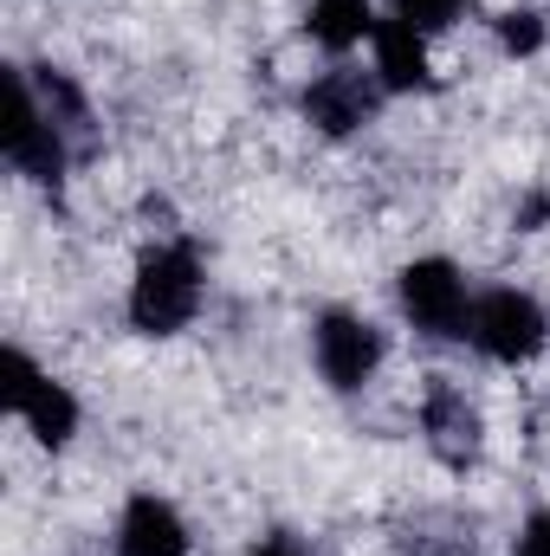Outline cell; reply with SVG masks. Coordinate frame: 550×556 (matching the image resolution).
<instances>
[{"mask_svg":"<svg viewBox=\"0 0 550 556\" xmlns=\"http://www.w3.org/2000/svg\"><path fill=\"white\" fill-rule=\"evenodd\" d=\"M291 104H298V124H304L311 137L357 142V137H370V130L383 124L389 91H383V78H376L363 59H324V65L298 85Z\"/></svg>","mask_w":550,"mask_h":556,"instance_id":"277c9868","label":"cell"},{"mask_svg":"<svg viewBox=\"0 0 550 556\" xmlns=\"http://www.w3.org/2000/svg\"><path fill=\"white\" fill-rule=\"evenodd\" d=\"M370 72L383 78L389 104H396V98H427V91H440L434 39L414 33L409 20H396V13H383V26H376V39H370Z\"/></svg>","mask_w":550,"mask_h":556,"instance_id":"30bf717a","label":"cell"},{"mask_svg":"<svg viewBox=\"0 0 550 556\" xmlns=\"http://www.w3.org/2000/svg\"><path fill=\"white\" fill-rule=\"evenodd\" d=\"M0 415L20 420L26 440L39 453H65L85 427V402L65 376H52L26 343H7L0 350Z\"/></svg>","mask_w":550,"mask_h":556,"instance_id":"3957f363","label":"cell"},{"mask_svg":"<svg viewBox=\"0 0 550 556\" xmlns=\"http://www.w3.org/2000/svg\"><path fill=\"white\" fill-rule=\"evenodd\" d=\"M414 427H421V446H427V459L440 472H473L486 459V408L453 376H427Z\"/></svg>","mask_w":550,"mask_h":556,"instance_id":"ba28073f","label":"cell"},{"mask_svg":"<svg viewBox=\"0 0 550 556\" xmlns=\"http://www.w3.org/2000/svg\"><path fill=\"white\" fill-rule=\"evenodd\" d=\"M512 556H550V505L525 511V525H518V538H512Z\"/></svg>","mask_w":550,"mask_h":556,"instance_id":"2e32d148","label":"cell"},{"mask_svg":"<svg viewBox=\"0 0 550 556\" xmlns=\"http://www.w3.org/2000/svg\"><path fill=\"white\" fill-rule=\"evenodd\" d=\"M0 155H7V168L26 181V188H39V194H65L72 188V175H78V149L72 137L46 117V104H39V91H33V78H26V59H13L7 65V117H0Z\"/></svg>","mask_w":550,"mask_h":556,"instance_id":"7a4b0ae2","label":"cell"},{"mask_svg":"<svg viewBox=\"0 0 550 556\" xmlns=\"http://www.w3.org/2000/svg\"><path fill=\"white\" fill-rule=\"evenodd\" d=\"M389 363V330L357 304H324L311 317V369L330 395H370Z\"/></svg>","mask_w":550,"mask_h":556,"instance_id":"5b68a950","label":"cell"},{"mask_svg":"<svg viewBox=\"0 0 550 556\" xmlns=\"http://www.w3.org/2000/svg\"><path fill=\"white\" fill-rule=\"evenodd\" d=\"M383 13L376 0H304V39L324 52V59H357L370 52Z\"/></svg>","mask_w":550,"mask_h":556,"instance_id":"4fadbf2b","label":"cell"},{"mask_svg":"<svg viewBox=\"0 0 550 556\" xmlns=\"http://www.w3.org/2000/svg\"><path fill=\"white\" fill-rule=\"evenodd\" d=\"M550 343V311L525 285H479L473 317H466V350L492 369H525Z\"/></svg>","mask_w":550,"mask_h":556,"instance_id":"52a82bcc","label":"cell"},{"mask_svg":"<svg viewBox=\"0 0 550 556\" xmlns=\"http://www.w3.org/2000/svg\"><path fill=\"white\" fill-rule=\"evenodd\" d=\"M111 556H195V531L168 492L137 485L111 518Z\"/></svg>","mask_w":550,"mask_h":556,"instance_id":"9c48e42d","label":"cell"},{"mask_svg":"<svg viewBox=\"0 0 550 556\" xmlns=\"http://www.w3.org/2000/svg\"><path fill=\"white\" fill-rule=\"evenodd\" d=\"M389 13L409 20L414 33H427V39H447V33L473 13V0H389Z\"/></svg>","mask_w":550,"mask_h":556,"instance_id":"9a60e30c","label":"cell"},{"mask_svg":"<svg viewBox=\"0 0 550 556\" xmlns=\"http://www.w3.org/2000/svg\"><path fill=\"white\" fill-rule=\"evenodd\" d=\"M240 556H311V551H304V538H298V531H260Z\"/></svg>","mask_w":550,"mask_h":556,"instance_id":"e0dca14e","label":"cell"},{"mask_svg":"<svg viewBox=\"0 0 550 556\" xmlns=\"http://www.w3.org/2000/svg\"><path fill=\"white\" fill-rule=\"evenodd\" d=\"M26 78H33V91H39V104H46V117L72 137V149L91 162L98 149H104V124H98V104H91V91L65 72V65H52V59H39V65H26Z\"/></svg>","mask_w":550,"mask_h":556,"instance_id":"7c38bea8","label":"cell"},{"mask_svg":"<svg viewBox=\"0 0 550 556\" xmlns=\"http://www.w3.org/2000/svg\"><path fill=\"white\" fill-rule=\"evenodd\" d=\"M492 46L505 52V59H538L550 46V20H545V7H499L492 13Z\"/></svg>","mask_w":550,"mask_h":556,"instance_id":"5bb4252c","label":"cell"},{"mask_svg":"<svg viewBox=\"0 0 550 556\" xmlns=\"http://www.w3.org/2000/svg\"><path fill=\"white\" fill-rule=\"evenodd\" d=\"M473 298H479V285L447 253H414L396 273V311H402V324L421 343H466Z\"/></svg>","mask_w":550,"mask_h":556,"instance_id":"8992f818","label":"cell"},{"mask_svg":"<svg viewBox=\"0 0 550 556\" xmlns=\"http://www.w3.org/2000/svg\"><path fill=\"white\" fill-rule=\"evenodd\" d=\"M201 311H208V253L188 233L149 240L124 285V324L142 343H168V337L195 330Z\"/></svg>","mask_w":550,"mask_h":556,"instance_id":"6da1fadb","label":"cell"},{"mask_svg":"<svg viewBox=\"0 0 550 556\" xmlns=\"http://www.w3.org/2000/svg\"><path fill=\"white\" fill-rule=\"evenodd\" d=\"M389 556H486L479 518L460 505H421L389 531Z\"/></svg>","mask_w":550,"mask_h":556,"instance_id":"8fae6325","label":"cell"}]
</instances>
